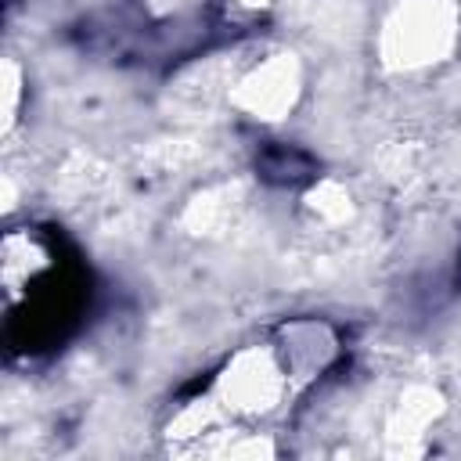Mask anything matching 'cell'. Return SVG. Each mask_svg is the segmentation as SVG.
<instances>
[{
  "label": "cell",
  "instance_id": "1",
  "mask_svg": "<svg viewBox=\"0 0 461 461\" xmlns=\"http://www.w3.org/2000/svg\"><path fill=\"white\" fill-rule=\"evenodd\" d=\"M295 378L274 342L238 349L212 382V403L227 421H263L285 407Z\"/></svg>",
  "mask_w": 461,
  "mask_h": 461
},
{
  "label": "cell",
  "instance_id": "2",
  "mask_svg": "<svg viewBox=\"0 0 461 461\" xmlns=\"http://www.w3.org/2000/svg\"><path fill=\"white\" fill-rule=\"evenodd\" d=\"M457 43V7L450 0H400L378 36V54L393 72H421L450 58Z\"/></svg>",
  "mask_w": 461,
  "mask_h": 461
},
{
  "label": "cell",
  "instance_id": "3",
  "mask_svg": "<svg viewBox=\"0 0 461 461\" xmlns=\"http://www.w3.org/2000/svg\"><path fill=\"white\" fill-rule=\"evenodd\" d=\"M299 94H303V68L288 50H277L234 79L230 104L249 119L277 122L295 108Z\"/></svg>",
  "mask_w": 461,
  "mask_h": 461
},
{
  "label": "cell",
  "instance_id": "4",
  "mask_svg": "<svg viewBox=\"0 0 461 461\" xmlns=\"http://www.w3.org/2000/svg\"><path fill=\"white\" fill-rule=\"evenodd\" d=\"M274 346H277L288 375L295 378V385L317 378L339 353V339L324 321H292L277 331Z\"/></svg>",
  "mask_w": 461,
  "mask_h": 461
},
{
  "label": "cell",
  "instance_id": "5",
  "mask_svg": "<svg viewBox=\"0 0 461 461\" xmlns=\"http://www.w3.org/2000/svg\"><path fill=\"white\" fill-rule=\"evenodd\" d=\"M18 86H22V68L14 61L4 65V130L11 133L18 122Z\"/></svg>",
  "mask_w": 461,
  "mask_h": 461
},
{
  "label": "cell",
  "instance_id": "6",
  "mask_svg": "<svg viewBox=\"0 0 461 461\" xmlns=\"http://www.w3.org/2000/svg\"><path fill=\"white\" fill-rule=\"evenodd\" d=\"M144 4H148V11H151V14L166 18V14H176V11H180L187 0H144Z\"/></svg>",
  "mask_w": 461,
  "mask_h": 461
},
{
  "label": "cell",
  "instance_id": "7",
  "mask_svg": "<svg viewBox=\"0 0 461 461\" xmlns=\"http://www.w3.org/2000/svg\"><path fill=\"white\" fill-rule=\"evenodd\" d=\"M241 7H249V11H259V7H267V4H274V0H238Z\"/></svg>",
  "mask_w": 461,
  "mask_h": 461
}]
</instances>
